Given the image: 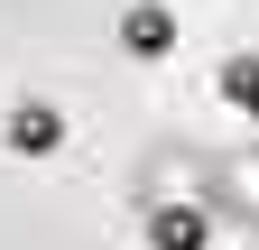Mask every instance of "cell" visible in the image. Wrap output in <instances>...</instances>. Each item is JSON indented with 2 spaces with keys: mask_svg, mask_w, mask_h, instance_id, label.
I'll list each match as a JSON object with an SVG mask.
<instances>
[{
  "mask_svg": "<svg viewBox=\"0 0 259 250\" xmlns=\"http://www.w3.org/2000/svg\"><path fill=\"white\" fill-rule=\"evenodd\" d=\"M222 195H232V204H250V213H259V158H241V167H222Z\"/></svg>",
  "mask_w": 259,
  "mask_h": 250,
  "instance_id": "6da1fadb",
  "label": "cell"
}]
</instances>
